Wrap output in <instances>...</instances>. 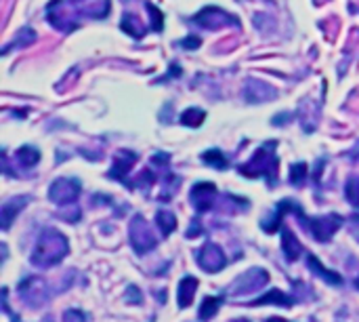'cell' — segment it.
Returning <instances> with one entry per match:
<instances>
[{
  "label": "cell",
  "instance_id": "obj_1",
  "mask_svg": "<svg viewBox=\"0 0 359 322\" xmlns=\"http://www.w3.org/2000/svg\"><path fill=\"white\" fill-rule=\"evenodd\" d=\"M67 253H70L67 238L59 230L47 228L36 240V247L32 251V263L36 268H53L61 263Z\"/></svg>",
  "mask_w": 359,
  "mask_h": 322
},
{
  "label": "cell",
  "instance_id": "obj_2",
  "mask_svg": "<svg viewBox=\"0 0 359 322\" xmlns=\"http://www.w3.org/2000/svg\"><path fill=\"white\" fill-rule=\"evenodd\" d=\"M276 141H267L265 146H261L253 158L239 167V173L246 177H261L265 175L267 179L271 177V181L276 183V173H278V156H276Z\"/></svg>",
  "mask_w": 359,
  "mask_h": 322
},
{
  "label": "cell",
  "instance_id": "obj_3",
  "mask_svg": "<svg viewBox=\"0 0 359 322\" xmlns=\"http://www.w3.org/2000/svg\"><path fill=\"white\" fill-rule=\"evenodd\" d=\"M80 192H82V183L76 177H59L49 187V200L55 202L57 206H67L80 198Z\"/></svg>",
  "mask_w": 359,
  "mask_h": 322
},
{
  "label": "cell",
  "instance_id": "obj_4",
  "mask_svg": "<svg viewBox=\"0 0 359 322\" xmlns=\"http://www.w3.org/2000/svg\"><path fill=\"white\" fill-rule=\"evenodd\" d=\"M193 22L200 26V28H206V30H218V28H225V26H237V17L229 15L227 11L218 9V7H204L196 17Z\"/></svg>",
  "mask_w": 359,
  "mask_h": 322
},
{
  "label": "cell",
  "instance_id": "obj_5",
  "mask_svg": "<svg viewBox=\"0 0 359 322\" xmlns=\"http://www.w3.org/2000/svg\"><path fill=\"white\" fill-rule=\"evenodd\" d=\"M307 224H309V230H311V234H313L315 240L328 243L338 232V228L342 224V217H340V215L328 213V215H321V217L307 220Z\"/></svg>",
  "mask_w": 359,
  "mask_h": 322
},
{
  "label": "cell",
  "instance_id": "obj_6",
  "mask_svg": "<svg viewBox=\"0 0 359 322\" xmlns=\"http://www.w3.org/2000/svg\"><path fill=\"white\" fill-rule=\"evenodd\" d=\"M131 240H133V247L139 255H143L156 247L152 226L141 217V215H135V220L131 222Z\"/></svg>",
  "mask_w": 359,
  "mask_h": 322
},
{
  "label": "cell",
  "instance_id": "obj_7",
  "mask_svg": "<svg viewBox=\"0 0 359 322\" xmlns=\"http://www.w3.org/2000/svg\"><path fill=\"white\" fill-rule=\"evenodd\" d=\"M267 282H269V274L263 268H253L231 284V295H246V293L259 291Z\"/></svg>",
  "mask_w": 359,
  "mask_h": 322
},
{
  "label": "cell",
  "instance_id": "obj_8",
  "mask_svg": "<svg viewBox=\"0 0 359 322\" xmlns=\"http://www.w3.org/2000/svg\"><path fill=\"white\" fill-rule=\"evenodd\" d=\"M198 266L208 272V274H214L218 270H223L227 266V259H225V253L221 251L218 245L214 243H206L202 247V251L198 253Z\"/></svg>",
  "mask_w": 359,
  "mask_h": 322
},
{
  "label": "cell",
  "instance_id": "obj_9",
  "mask_svg": "<svg viewBox=\"0 0 359 322\" xmlns=\"http://www.w3.org/2000/svg\"><path fill=\"white\" fill-rule=\"evenodd\" d=\"M19 291H22V299L28 303V305H40V303H45L47 301V282L42 280V278H38V276H32V278H28V280H24L22 284H19Z\"/></svg>",
  "mask_w": 359,
  "mask_h": 322
},
{
  "label": "cell",
  "instance_id": "obj_10",
  "mask_svg": "<svg viewBox=\"0 0 359 322\" xmlns=\"http://www.w3.org/2000/svg\"><path fill=\"white\" fill-rule=\"evenodd\" d=\"M216 185L210 183V181H202V183H196L191 187V202L193 206L202 213V210H208L212 208L214 200H216Z\"/></svg>",
  "mask_w": 359,
  "mask_h": 322
},
{
  "label": "cell",
  "instance_id": "obj_11",
  "mask_svg": "<svg viewBox=\"0 0 359 322\" xmlns=\"http://www.w3.org/2000/svg\"><path fill=\"white\" fill-rule=\"evenodd\" d=\"M137 162V154L131 152V150H120L113 158V167L111 171L107 173L111 179H118V181H125L127 183V175L129 171L133 169V164Z\"/></svg>",
  "mask_w": 359,
  "mask_h": 322
},
{
  "label": "cell",
  "instance_id": "obj_12",
  "mask_svg": "<svg viewBox=\"0 0 359 322\" xmlns=\"http://www.w3.org/2000/svg\"><path fill=\"white\" fill-rule=\"evenodd\" d=\"M244 97H246L248 103H265L269 99H276V91L267 82L257 80V78H250V80H246Z\"/></svg>",
  "mask_w": 359,
  "mask_h": 322
},
{
  "label": "cell",
  "instance_id": "obj_13",
  "mask_svg": "<svg viewBox=\"0 0 359 322\" xmlns=\"http://www.w3.org/2000/svg\"><path fill=\"white\" fill-rule=\"evenodd\" d=\"M30 202V196H19V198H11L9 202L3 204V208H0V215H3V230H9L15 215L22 213V208Z\"/></svg>",
  "mask_w": 359,
  "mask_h": 322
},
{
  "label": "cell",
  "instance_id": "obj_14",
  "mask_svg": "<svg viewBox=\"0 0 359 322\" xmlns=\"http://www.w3.org/2000/svg\"><path fill=\"white\" fill-rule=\"evenodd\" d=\"M198 284H200V280H198L196 276H185V278L179 282V295H177L179 307H189V305H191L193 295H196V291H198Z\"/></svg>",
  "mask_w": 359,
  "mask_h": 322
},
{
  "label": "cell",
  "instance_id": "obj_15",
  "mask_svg": "<svg viewBox=\"0 0 359 322\" xmlns=\"http://www.w3.org/2000/svg\"><path fill=\"white\" fill-rule=\"evenodd\" d=\"M284 253L288 261H296L303 253V245L298 243L292 230H284Z\"/></svg>",
  "mask_w": 359,
  "mask_h": 322
},
{
  "label": "cell",
  "instance_id": "obj_16",
  "mask_svg": "<svg viewBox=\"0 0 359 322\" xmlns=\"http://www.w3.org/2000/svg\"><path fill=\"white\" fill-rule=\"evenodd\" d=\"M307 266H309V268H311L315 274H319V276H321V278H324L328 284H336V286H338V284L342 282V278H340L336 272H330V270H326V268H324V263H321L317 257H313V255H309V257H307Z\"/></svg>",
  "mask_w": 359,
  "mask_h": 322
},
{
  "label": "cell",
  "instance_id": "obj_17",
  "mask_svg": "<svg viewBox=\"0 0 359 322\" xmlns=\"http://www.w3.org/2000/svg\"><path fill=\"white\" fill-rule=\"evenodd\" d=\"M156 226L162 230L164 236H168V234H173V232L177 230V217H175V215H173L170 210L162 208V210H158V215H156Z\"/></svg>",
  "mask_w": 359,
  "mask_h": 322
},
{
  "label": "cell",
  "instance_id": "obj_18",
  "mask_svg": "<svg viewBox=\"0 0 359 322\" xmlns=\"http://www.w3.org/2000/svg\"><path fill=\"white\" fill-rule=\"evenodd\" d=\"M15 158H17V162H19V164H24L26 169H30V167L38 164V160H40V152H38L34 146H24V148H19V150L15 152Z\"/></svg>",
  "mask_w": 359,
  "mask_h": 322
},
{
  "label": "cell",
  "instance_id": "obj_19",
  "mask_svg": "<svg viewBox=\"0 0 359 322\" xmlns=\"http://www.w3.org/2000/svg\"><path fill=\"white\" fill-rule=\"evenodd\" d=\"M204 118H206V112L200 110V107H187V110L181 114V123L185 127H191V129L200 127L204 123Z\"/></svg>",
  "mask_w": 359,
  "mask_h": 322
},
{
  "label": "cell",
  "instance_id": "obj_20",
  "mask_svg": "<svg viewBox=\"0 0 359 322\" xmlns=\"http://www.w3.org/2000/svg\"><path fill=\"white\" fill-rule=\"evenodd\" d=\"M120 28H122L127 34H131L133 38H143L145 36V28H141L139 26V20L137 17H133L131 13H127L125 17H122V24H120Z\"/></svg>",
  "mask_w": 359,
  "mask_h": 322
},
{
  "label": "cell",
  "instance_id": "obj_21",
  "mask_svg": "<svg viewBox=\"0 0 359 322\" xmlns=\"http://www.w3.org/2000/svg\"><path fill=\"white\" fill-rule=\"evenodd\" d=\"M263 303H278V305H292L294 301L290 299V297H286V293H282V291H278V289H273V291H269V293H265L261 299H257L253 305H263Z\"/></svg>",
  "mask_w": 359,
  "mask_h": 322
},
{
  "label": "cell",
  "instance_id": "obj_22",
  "mask_svg": "<svg viewBox=\"0 0 359 322\" xmlns=\"http://www.w3.org/2000/svg\"><path fill=\"white\" fill-rule=\"evenodd\" d=\"M221 303H223V297H204V301L200 305V318L202 320H210L218 312Z\"/></svg>",
  "mask_w": 359,
  "mask_h": 322
},
{
  "label": "cell",
  "instance_id": "obj_23",
  "mask_svg": "<svg viewBox=\"0 0 359 322\" xmlns=\"http://www.w3.org/2000/svg\"><path fill=\"white\" fill-rule=\"evenodd\" d=\"M34 40H36V32H34V30H30V28H24V30L15 36V43H13V45H9V47H5V49H3V53H9L11 49L28 47V45H32Z\"/></svg>",
  "mask_w": 359,
  "mask_h": 322
},
{
  "label": "cell",
  "instance_id": "obj_24",
  "mask_svg": "<svg viewBox=\"0 0 359 322\" xmlns=\"http://www.w3.org/2000/svg\"><path fill=\"white\" fill-rule=\"evenodd\" d=\"M202 160L206 164L214 167V169H221V171L227 169V158H225V154L221 150H208V152H204L202 154Z\"/></svg>",
  "mask_w": 359,
  "mask_h": 322
},
{
  "label": "cell",
  "instance_id": "obj_25",
  "mask_svg": "<svg viewBox=\"0 0 359 322\" xmlns=\"http://www.w3.org/2000/svg\"><path fill=\"white\" fill-rule=\"evenodd\" d=\"M344 192H346V200H349L355 208H359V177H349V179H346Z\"/></svg>",
  "mask_w": 359,
  "mask_h": 322
},
{
  "label": "cell",
  "instance_id": "obj_26",
  "mask_svg": "<svg viewBox=\"0 0 359 322\" xmlns=\"http://www.w3.org/2000/svg\"><path fill=\"white\" fill-rule=\"evenodd\" d=\"M305 179H307V164H305V162L292 164V167H290V181H292L294 185H303Z\"/></svg>",
  "mask_w": 359,
  "mask_h": 322
},
{
  "label": "cell",
  "instance_id": "obj_27",
  "mask_svg": "<svg viewBox=\"0 0 359 322\" xmlns=\"http://www.w3.org/2000/svg\"><path fill=\"white\" fill-rule=\"evenodd\" d=\"M145 7H147L150 17L154 20V30H156V32H162V28H164V17H162L160 9H158L156 5H152V3H147Z\"/></svg>",
  "mask_w": 359,
  "mask_h": 322
},
{
  "label": "cell",
  "instance_id": "obj_28",
  "mask_svg": "<svg viewBox=\"0 0 359 322\" xmlns=\"http://www.w3.org/2000/svg\"><path fill=\"white\" fill-rule=\"evenodd\" d=\"M63 322H86V314L80 309H67L63 314Z\"/></svg>",
  "mask_w": 359,
  "mask_h": 322
},
{
  "label": "cell",
  "instance_id": "obj_29",
  "mask_svg": "<svg viewBox=\"0 0 359 322\" xmlns=\"http://www.w3.org/2000/svg\"><path fill=\"white\" fill-rule=\"evenodd\" d=\"M127 299H129V303H141L143 301V297H141V291L137 289V286H129L127 289Z\"/></svg>",
  "mask_w": 359,
  "mask_h": 322
},
{
  "label": "cell",
  "instance_id": "obj_30",
  "mask_svg": "<svg viewBox=\"0 0 359 322\" xmlns=\"http://www.w3.org/2000/svg\"><path fill=\"white\" fill-rule=\"evenodd\" d=\"M200 45H202V40H200L198 36H189V38L181 40V47H183V49H198Z\"/></svg>",
  "mask_w": 359,
  "mask_h": 322
},
{
  "label": "cell",
  "instance_id": "obj_31",
  "mask_svg": "<svg viewBox=\"0 0 359 322\" xmlns=\"http://www.w3.org/2000/svg\"><path fill=\"white\" fill-rule=\"evenodd\" d=\"M290 118H292V114H280V116H276V118H273V125H278L280 121H286V123H288Z\"/></svg>",
  "mask_w": 359,
  "mask_h": 322
},
{
  "label": "cell",
  "instance_id": "obj_32",
  "mask_svg": "<svg viewBox=\"0 0 359 322\" xmlns=\"http://www.w3.org/2000/svg\"><path fill=\"white\" fill-rule=\"evenodd\" d=\"M355 286H357V289H359V276H357V278H355Z\"/></svg>",
  "mask_w": 359,
  "mask_h": 322
}]
</instances>
